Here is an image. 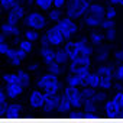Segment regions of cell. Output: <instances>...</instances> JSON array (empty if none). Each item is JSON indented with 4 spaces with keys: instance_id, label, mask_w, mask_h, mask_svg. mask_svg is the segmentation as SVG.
Returning a JSON list of instances; mask_svg holds the SVG:
<instances>
[{
    "instance_id": "obj_20",
    "label": "cell",
    "mask_w": 123,
    "mask_h": 123,
    "mask_svg": "<svg viewBox=\"0 0 123 123\" xmlns=\"http://www.w3.org/2000/svg\"><path fill=\"white\" fill-rule=\"evenodd\" d=\"M65 83H67V86H71V87H83L86 83V77L80 75V74L68 73L65 77Z\"/></svg>"
},
{
    "instance_id": "obj_53",
    "label": "cell",
    "mask_w": 123,
    "mask_h": 123,
    "mask_svg": "<svg viewBox=\"0 0 123 123\" xmlns=\"http://www.w3.org/2000/svg\"><path fill=\"white\" fill-rule=\"evenodd\" d=\"M122 116H123V111H122Z\"/></svg>"
},
{
    "instance_id": "obj_34",
    "label": "cell",
    "mask_w": 123,
    "mask_h": 123,
    "mask_svg": "<svg viewBox=\"0 0 123 123\" xmlns=\"http://www.w3.org/2000/svg\"><path fill=\"white\" fill-rule=\"evenodd\" d=\"M16 73H18V75H19L22 84H23L25 87H28V86L31 84V75H29V71H26V70H18Z\"/></svg>"
},
{
    "instance_id": "obj_18",
    "label": "cell",
    "mask_w": 123,
    "mask_h": 123,
    "mask_svg": "<svg viewBox=\"0 0 123 123\" xmlns=\"http://www.w3.org/2000/svg\"><path fill=\"white\" fill-rule=\"evenodd\" d=\"M93 56H94V59L97 61L98 64H104V62H107L109 58H110V49L101 43V45L97 46V49L94 51Z\"/></svg>"
},
{
    "instance_id": "obj_48",
    "label": "cell",
    "mask_w": 123,
    "mask_h": 123,
    "mask_svg": "<svg viewBox=\"0 0 123 123\" xmlns=\"http://www.w3.org/2000/svg\"><path fill=\"white\" fill-rule=\"evenodd\" d=\"M3 42H6V36H5L2 32H0V43H3Z\"/></svg>"
},
{
    "instance_id": "obj_51",
    "label": "cell",
    "mask_w": 123,
    "mask_h": 123,
    "mask_svg": "<svg viewBox=\"0 0 123 123\" xmlns=\"http://www.w3.org/2000/svg\"><path fill=\"white\" fill-rule=\"evenodd\" d=\"M119 6H122V7H123V0H120V3H119Z\"/></svg>"
},
{
    "instance_id": "obj_45",
    "label": "cell",
    "mask_w": 123,
    "mask_h": 123,
    "mask_svg": "<svg viewBox=\"0 0 123 123\" xmlns=\"http://www.w3.org/2000/svg\"><path fill=\"white\" fill-rule=\"evenodd\" d=\"M52 5H54L55 7L62 9V7H65V5H67V0H52Z\"/></svg>"
},
{
    "instance_id": "obj_14",
    "label": "cell",
    "mask_w": 123,
    "mask_h": 123,
    "mask_svg": "<svg viewBox=\"0 0 123 123\" xmlns=\"http://www.w3.org/2000/svg\"><path fill=\"white\" fill-rule=\"evenodd\" d=\"M0 31H2V33L5 36H12V38H18L20 35V29L18 26V23H12L9 20L3 22L2 25H0Z\"/></svg>"
},
{
    "instance_id": "obj_52",
    "label": "cell",
    "mask_w": 123,
    "mask_h": 123,
    "mask_svg": "<svg viewBox=\"0 0 123 123\" xmlns=\"http://www.w3.org/2000/svg\"><path fill=\"white\" fill-rule=\"evenodd\" d=\"M0 12H2V7H0Z\"/></svg>"
},
{
    "instance_id": "obj_31",
    "label": "cell",
    "mask_w": 123,
    "mask_h": 123,
    "mask_svg": "<svg viewBox=\"0 0 123 123\" xmlns=\"http://www.w3.org/2000/svg\"><path fill=\"white\" fill-rule=\"evenodd\" d=\"M83 20H84V23H86L88 28H98V26L101 25V22H103V20L96 19V18H93V16H90V15H84V16H83Z\"/></svg>"
},
{
    "instance_id": "obj_19",
    "label": "cell",
    "mask_w": 123,
    "mask_h": 123,
    "mask_svg": "<svg viewBox=\"0 0 123 123\" xmlns=\"http://www.w3.org/2000/svg\"><path fill=\"white\" fill-rule=\"evenodd\" d=\"M83 111H84V114H86L87 117L98 114V103L94 101V100H91V98H84Z\"/></svg>"
},
{
    "instance_id": "obj_16",
    "label": "cell",
    "mask_w": 123,
    "mask_h": 123,
    "mask_svg": "<svg viewBox=\"0 0 123 123\" xmlns=\"http://www.w3.org/2000/svg\"><path fill=\"white\" fill-rule=\"evenodd\" d=\"M86 15H90V16H93L96 19H100V20H104L106 19V7L103 5H100V3H94L93 2L90 5V7H88Z\"/></svg>"
},
{
    "instance_id": "obj_9",
    "label": "cell",
    "mask_w": 123,
    "mask_h": 123,
    "mask_svg": "<svg viewBox=\"0 0 123 123\" xmlns=\"http://www.w3.org/2000/svg\"><path fill=\"white\" fill-rule=\"evenodd\" d=\"M43 36L46 38L48 43H49L51 46H54V48H58V46H61V45L65 42L62 33H61L55 26H51L49 29H46V32L43 33Z\"/></svg>"
},
{
    "instance_id": "obj_7",
    "label": "cell",
    "mask_w": 123,
    "mask_h": 123,
    "mask_svg": "<svg viewBox=\"0 0 123 123\" xmlns=\"http://www.w3.org/2000/svg\"><path fill=\"white\" fill-rule=\"evenodd\" d=\"M28 101H29V106L33 109V110H42L45 101H46V94L43 90L41 88H33L31 93H29V97H28Z\"/></svg>"
},
{
    "instance_id": "obj_12",
    "label": "cell",
    "mask_w": 123,
    "mask_h": 123,
    "mask_svg": "<svg viewBox=\"0 0 123 123\" xmlns=\"http://www.w3.org/2000/svg\"><path fill=\"white\" fill-rule=\"evenodd\" d=\"M6 58L9 59L10 65H13V67H19V65L22 64V61L26 58V55H25L19 48H10V51L7 52Z\"/></svg>"
},
{
    "instance_id": "obj_36",
    "label": "cell",
    "mask_w": 123,
    "mask_h": 123,
    "mask_svg": "<svg viewBox=\"0 0 123 123\" xmlns=\"http://www.w3.org/2000/svg\"><path fill=\"white\" fill-rule=\"evenodd\" d=\"M20 3V0H0V7H2V10H9L12 9L13 6L19 5Z\"/></svg>"
},
{
    "instance_id": "obj_38",
    "label": "cell",
    "mask_w": 123,
    "mask_h": 123,
    "mask_svg": "<svg viewBox=\"0 0 123 123\" xmlns=\"http://www.w3.org/2000/svg\"><path fill=\"white\" fill-rule=\"evenodd\" d=\"M100 28H101L103 31H107V29H113V28H116V22H114V19H107V18H106V19L101 22Z\"/></svg>"
},
{
    "instance_id": "obj_50",
    "label": "cell",
    "mask_w": 123,
    "mask_h": 123,
    "mask_svg": "<svg viewBox=\"0 0 123 123\" xmlns=\"http://www.w3.org/2000/svg\"><path fill=\"white\" fill-rule=\"evenodd\" d=\"M26 5H35V0H23Z\"/></svg>"
},
{
    "instance_id": "obj_42",
    "label": "cell",
    "mask_w": 123,
    "mask_h": 123,
    "mask_svg": "<svg viewBox=\"0 0 123 123\" xmlns=\"http://www.w3.org/2000/svg\"><path fill=\"white\" fill-rule=\"evenodd\" d=\"M10 48H12V46H10L7 42L0 43V55H5V56H6V55H7V52L10 51Z\"/></svg>"
},
{
    "instance_id": "obj_5",
    "label": "cell",
    "mask_w": 123,
    "mask_h": 123,
    "mask_svg": "<svg viewBox=\"0 0 123 123\" xmlns=\"http://www.w3.org/2000/svg\"><path fill=\"white\" fill-rule=\"evenodd\" d=\"M61 94L65 96V97L70 100L73 109H75V110L83 109L84 96H83V93H81V87H71V86H67L65 88L61 90Z\"/></svg>"
},
{
    "instance_id": "obj_35",
    "label": "cell",
    "mask_w": 123,
    "mask_h": 123,
    "mask_svg": "<svg viewBox=\"0 0 123 123\" xmlns=\"http://www.w3.org/2000/svg\"><path fill=\"white\" fill-rule=\"evenodd\" d=\"M35 5L36 7H39L42 12H48L54 5H52V0H35Z\"/></svg>"
},
{
    "instance_id": "obj_2",
    "label": "cell",
    "mask_w": 123,
    "mask_h": 123,
    "mask_svg": "<svg viewBox=\"0 0 123 123\" xmlns=\"http://www.w3.org/2000/svg\"><path fill=\"white\" fill-rule=\"evenodd\" d=\"M65 51L68 52L70 55V59H75L81 55H90L93 56L94 54V49H93V45H90L87 42L86 38H80L78 41H67L65 42Z\"/></svg>"
},
{
    "instance_id": "obj_4",
    "label": "cell",
    "mask_w": 123,
    "mask_h": 123,
    "mask_svg": "<svg viewBox=\"0 0 123 123\" xmlns=\"http://www.w3.org/2000/svg\"><path fill=\"white\" fill-rule=\"evenodd\" d=\"M61 33H62V36H64V39L65 41H70V39H73V36L78 32V26H77V23L74 22V19L73 18H70V16H62L55 25H54Z\"/></svg>"
},
{
    "instance_id": "obj_46",
    "label": "cell",
    "mask_w": 123,
    "mask_h": 123,
    "mask_svg": "<svg viewBox=\"0 0 123 123\" xmlns=\"http://www.w3.org/2000/svg\"><path fill=\"white\" fill-rule=\"evenodd\" d=\"M6 106L7 103H0V116H6Z\"/></svg>"
},
{
    "instance_id": "obj_41",
    "label": "cell",
    "mask_w": 123,
    "mask_h": 123,
    "mask_svg": "<svg viewBox=\"0 0 123 123\" xmlns=\"http://www.w3.org/2000/svg\"><path fill=\"white\" fill-rule=\"evenodd\" d=\"M104 35H106V39H107V41L113 42V41L116 39V36H117V31H116V28L107 29V31H104Z\"/></svg>"
},
{
    "instance_id": "obj_49",
    "label": "cell",
    "mask_w": 123,
    "mask_h": 123,
    "mask_svg": "<svg viewBox=\"0 0 123 123\" xmlns=\"http://www.w3.org/2000/svg\"><path fill=\"white\" fill-rule=\"evenodd\" d=\"M109 3H110V5H114V6H116V5H119V3H120V0H109Z\"/></svg>"
},
{
    "instance_id": "obj_8",
    "label": "cell",
    "mask_w": 123,
    "mask_h": 123,
    "mask_svg": "<svg viewBox=\"0 0 123 123\" xmlns=\"http://www.w3.org/2000/svg\"><path fill=\"white\" fill-rule=\"evenodd\" d=\"M59 98H61V93H58V94H49V96H46V101H45V104H43V107H42L41 113H42L43 116H48V114H52V116H55V113H56V109H58Z\"/></svg>"
},
{
    "instance_id": "obj_23",
    "label": "cell",
    "mask_w": 123,
    "mask_h": 123,
    "mask_svg": "<svg viewBox=\"0 0 123 123\" xmlns=\"http://www.w3.org/2000/svg\"><path fill=\"white\" fill-rule=\"evenodd\" d=\"M55 62H58L61 65H67L70 62V55L65 51V48H58L55 51Z\"/></svg>"
},
{
    "instance_id": "obj_10",
    "label": "cell",
    "mask_w": 123,
    "mask_h": 123,
    "mask_svg": "<svg viewBox=\"0 0 123 123\" xmlns=\"http://www.w3.org/2000/svg\"><path fill=\"white\" fill-rule=\"evenodd\" d=\"M26 16V10H25V6L23 5H16L13 6L12 9L7 10V15H6V20L12 22V23H19L20 20H23Z\"/></svg>"
},
{
    "instance_id": "obj_44",
    "label": "cell",
    "mask_w": 123,
    "mask_h": 123,
    "mask_svg": "<svg viewBox=\"0 0 123 123\" xmlns=\"http://www.w3.org/2000/svg\"><path fill=\"white\" fill-rule=\"evenodd\" d=\"M7 94H6V90L3 87H0V103H7Z\"/></svg>"
},
{
    "instance_id": "obj_11",
    "label": "cell",
    "mask_w": 123,
    "mask_h": 123,
    "mask_svg": "<svg viewBox=\"0 0 123 123\" xmlns=\"http://www.w3.org/2000/svg\"><path fill=\"white\" fill-rule=\"evenodd\" d=\"M103 114L110 116V117H116V116H122V110L114 103L113 98H106L103 103Z\"/></svg>"
},
{
    "instance_id": "obj_32",
    "label": "cell",
    "mask_w": 123,
    "mask_h": 123,
    "mask_svg": "<svg viewBox=\"0 0 123 123\" xmlns=\"http://www.w3.org/2000/svg\"><path fill=\"white\" fill-rule=\"evenodd\" d=\"M62 67L64 65H61V64H58V62H54L52 64H49V65H46V68H48V71L49 73H52V74H55V75H61L64 73V70H62Z\"/></svg>"
},
{
    "instance_id": "obj_24",
    "label": "cell",
    "mask_w": 123,
    "mask_h": 123,
    "mask_svg": "<svg viewBox=\"0 0 123 123\" xmlns=\"http://www.w3.org/2000/svg\"><path fill=\"white\" fill-rule=\"evenodd\" d=\"M84 86H88V87H94V88H100V75L98 73H88L87 77H86V83Z\"/></svg>"
},
{
    "instance_id": "obj_3",
    "label": "cell",
    "mask_w": 123,
    "mask_h": 123,
    "mask_svg": "<svg viewBox=\"0 0 123 123\" xmlns=\"http://www.w3.org/2000/svg\"><path fill=\"white\" fill-rule=\"evenodd\" d=\"M91 3L93 0H67L65 13L73 19H80L87 13Z\"/></svg>"
},
{
    "instance_id": "obj_15",
    "label": "cell",
    "mask_w": 123,
    "mask_h": 123,
    "mask_svg": "<svg viewBox=\"0 0 123 123\" xmlns=\"http://www.w3.org/2000/svg\"><path fill=\"white\" fill-rule=\"evenodd\" d=\"M73 110H74V109H73L70 100H68L65 96L61 94V98H59V103H58V109H56L55 116H56V114H58V116H68V114L73 113Z\"/></svg>"
},
{
    "instance_id": "obj_29",
    "label": "cell",
    "mask_w": 123,
    "mask_h": 123,
    "mask_svg": "<svg viewBox=\"0 0 123 123\" xmlns=\"http://www.w3.org/2000/svg\"><path fill=\"white\" fill-rule=\"evenodd\" d=\"M3 83L5 84H22L18 73H7V74H3ZM23 86V84H22Z\"/></svg>"
},
{
    "instance_id": "obj_26",
    "label": "cell",
    "mask_w": 123,
    "mask_h": 123,
    "mask_svg": "<svg viewBox=\"0 0 123 123\" xmlns=\"http://www.w3.org/2000/svg\"><path fill=\"white\" fill-rule=\"evenodd\" d=\"M114 87V77L113 75H100V88L101 90H111Z\"/></svg>"
},
{
    "instance_id": "obj_21",
    "label": "cell",
    "mask_w": 123,
    "mask_h": 123,
    "mask_svg": "<svg viewBox=\"0 0 123 123\" xmlns=\"http://www.w3.org/2000/svg\"><path fill=\"white\" fill-rule=\"evenodd\" d=\"M23 106L20 104V103H16V101H13V103H7V106H6V117H15V116H22L23 114Z\"/></svg>"
},
{
    "instance_id": "obj_28",
    "label": "cell",
    "mask_w": 123,
    "mask_h": 123,
    "mask_svg": "<svg viewBox=\"0 0 123 123\" xmlns=\"http://www.w3.org/2000/svg\"><path fill=\"white\" fill-rule=\"evenodd\" d=\"M46 13H48V20L52 22V23H56L61 18H62V10H61L59 7H55V6L51 7Z\"/></svg>"
},
{
    "instance_id": "obj_25",
    "label": "cell",
    "mask_w": 123,
    "mask_h": 123,
    "mask_svg": "<svg viewBox=\"0 0 123 123\" xmlns=\"http://www.w3.org/2000/svg\"><path fill=\"white\" fill-rule=\"evenodd\" d=\"M18 48L28 56L32 51H33V42L32 41H29V39H20V41H18Z\"/></svg>"
},
{
    "instance_id": "obj_27",
    "label": "cell",
    "mask_w": 123,
    "mask_h": 123,
    "mask_svg": "<svg viewBox=\"0 0 123 123\" xmlns=\"http://www.w3.org/2000/svg\"><path fill=\"white\" fill-rule=\"evenodd\" d=\"M104 39H106V35H104L103 32H100V31H93V32L90 33V42H91V45H94V46L101 45V43L104 42Z\"/></svg>"
},
{
    "instance_id": "obj_13",
    "label": "cell",
    "mask_w": 123,
    "mask_h": 123,
    "mask_svg": "<svg viewBox=\"0 0 123 123\" xmlns=\"http://www.w3.org/2000/svg\"><path fill=\"white\" fill-rule=\"evenodd\" d=\"M39 55H41L42 61L45 62V65H49V64H52L55 61V49L51 45H41Z\"/></svg>"
},
{
    "instance_id": "obj_30",
    "label": "cell",
    "mask_w": 123,
    "mask_h": 123,
    "mask_svg": "<svg viewBox=\"0 0 123 123\" xmlns=\"http://www.w3.org/2000/svg\"><path fill=\"white\" fill-rule=\"evenodd\" d=\"M97 73H98V75H113L114 77V68H113V65H110V64H100L98 67H97Z\"/></svg>"
},
{
    "instance_id": "obj_6",
    "label": "cell",
    "mask_w": 123,
    "mask_h": 123,
    "mask_svg": "<svg viewBox=\"0 0 123 123\" xmlns=\"http://www.w3.org/2000/svg\"><path fill=\"white\" fill-rule=\"evenodd\" d=\"M25 25L31 29H36V31H42L46 28V23H48V16H45L41 12L35 10V12H31L25 16Z\"/></svg>"
},
{
    "instance_id": "obj_40",
    "label": "cell",
    "mask_w": 123,
    "mask_h": 123,
    "mask_svg": "<svg viewBox=\"0 0 123 123\" xmlns=\"http://www.w3.org/2000/svg\"><path fill=\"white\" fill-rule=\"evenodd\" d=\"M117 16V10L114 7V5H110L109 7H106V18L107 19H116Z\"/></svg>"
},
{
    "instance_id": "obj_22",
    "label": "cell",
    "mask_w": 123,
    "mask_h": 123,
    "mask_svg": "<svg viewBox=\"0 0 123 123\" xmlns=\"http://www.w3.org/2000/svg\"><path fill=\"white\" fill-rule=\"evenodd\" d=\"M68 73H74V74H80V75L87 77V74L90 73V67L81 65V64L75 62V61L70 59V62H68Z\"/></svg>"
},
{
    "instance_id": "obj_37",
    "label": "cell",
    "mask_w": 123,
    "mask_h": 123,
    "mask_svg": "<svg viewBox=\"0 0 123 123\" xmlns=\"http://www.w3.org/2000/svg\"><path fill=\"white\" fill-rule=\"evenodd\" d=\"M113 100H114V103L120 107V110L123 111V90H116V93H114V96L111 97Z\"/></svg>"
},
{
    "instance_id": "obj_17",
    "label": "cell",
    "mask_w": 123,
    "mask_h": 123,
    "mask_svg": "<svg viewBox=\"0 0 123 123\" xmlns=\"http://www.w3.org/2000/svg\"><path fill=\"white\" fill-rule=\"evenodd\" d=\"M25 86L22 84H6V94L9 97V100H16L18 97H20L25 91Z\"/></svg>"
},
{
    "instance_id": "obj_1",
    "label": "cell",
    "mask_w": 123,
    "mask_h": 123,
    "mask_svg": "<svg viewBox=\"0 0 123 123\" xmlns=\"http://www.w3.org/2000/svg\"><path fill=\"white\" fill-rule=\"evenodd\" d=\"M36 87L41 88V90H43L46 96H49V94H58V93H61V90L64 88L62 83H61V80H59V75H55V74H52L49 71L45 73V74H42L41 77H38Z\"/></svg>"
},
{
    "instance_id": "obj_39",
    "label": "cell",
    "mask_w": 123,
    "mask_h": 123,
    "mask_svg": "<svg viewBox=\"0 0 123 123\" xmlns=\"http://www.w3.org/2000/svg\"><path fill=\"white\" fill-rule=\"evenodd\" d=\"M114 78L120 83H123V62L117 64V67L114 68Z\"/></svg>"
},
{
    "instance_id": "obj_33",
    "label": "cell",
    "mask_w": 123,
    "mask_h": 123,
    "mask_svg": "<svg viewBox=\"0 0 123 123\" xmlns=\"http://www.w3.org/2000/svg\"><path fill=\"white\" fill-rule=\"evenodd\" d=\"M25 38L29 39V41H32V42H36V41H39L41 35H39V31L28 28V31H25Z\"/></svg>"
},
{
    "instance_id": "obj_43",
    "label": "cell",
    "mask_w": 123,
    "mask_h": 123,
    "mask_svg": "<svg viewBox=\"0 0 123 123\" xmlns=\"http://www.w3.org/2000/svg\"><path fill=\"white\" fill-rule=\"evenodd\" d=\"M113 56H114V61H116L117 64L123 62V49H117V51H114Z\"/></svg>"
},
{
    "instance_id": "obj_47",
    "label": "cell",
    "mask_w": 123,
    "mask_h": 123,
    "mask_svg": "<svg viewBox=\"0 0 123 123\" xmlns=\"http://www.w3.org/2000/svg\"><path fill=\"white\" fill-rule=\"evenodd\" d=\"M39 67H41V65H39L38 62H32V64L29 65V71H38Z\"/></svg>"
}]
</instances>
